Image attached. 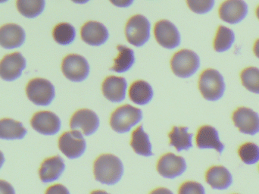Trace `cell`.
Listing matches in <instances>:
<instances>
[{"mask_svg": "<svg viewBox=\"0 0 259 194\" xmlns=\"http://www.w3.org/2000/svg\"><path fill=\"white\" fill-rule=\"evenodd\" d=\"M32 128L44 135H55L61 129V120L55 113L49 111H38L30 121Z\"/></svg>", "mask_w": 259, "mask_h": 194, "instance_id": "5bb4252c", "label": "cell"}, {"mask_svg": "<svg viewBox=\"0 0 259 194\" xmlns=\"http://www.w3.org/2000/svg\"><path fill=\"white\" fill-rule=\"evenodd\" d=\"M153 95L152 87L145 81H137L130 88V99L137 105H146L152 100Z\"/></svg>", "mask_w": 259, "mask_h": 194, "instance_id": "603a6c76", "label": "cell"}, {"mask_svg": "<svg viewBox=\"0 0 259 194\" xmlns=\"http://www.w3.org/2000/svg\"><path fill=\"white\" fill-rule=\"evenodd\" d=\"M45 0H17L16 6L18 12L27 18L39 16L45 8Z\"/></svg>", "mask_w": 259, "mask_h": 194, "instance_id": "83f0119b", "label": "cell"}, {"mask_svg": "<svg viewBox=\"0 0 259 194\" xmlns=\"http://www.w3.org/2000/svg\"><path fill=\"white\" fill-rule=\"evenodd\" d=\"M150 23L146 17L142 15H134L126 24V38L131 45L142 47L150 37Z\"/></svg>", "mask_w": 259, "mask_h": 194, "instance_id": "5b68a950", "label": "cell"}, {"mask_svg": "<svg viewBox=\"0 0 259 194\" xmlns=\"http://www.w3.org/2000/svg\"><path fill=\"white\" fill-rule=\"evenodd\" d=\"M117 50L118 55L114 60V65L110 68V71L117 73L127 72L135 62L134 52L128 47L121 45L118 46Z\"/></svg>", "mask_w": 259, "mask_h": 194, "instance_id": "484cf974", "label": "cell"}, {"mask_svg": "<svg viewBox=\"0 0 259 194\" xmlns=\"http://www.w3.org/2000/svg\"><path fill=\"white\" fill-rule=\"evenodd\" d=\"M205 180L211 188L224 190L233 184V176L230 171L224 166H212L207 171Z\"/></svg>", "mask_w": 259, "mask_h": 194, "instance_id": "44dd1931", "label": "cell"}, {"mask_svg": "<svg viewBox=\"0 0 259 194\" xmlns=\"http://www.w3.org/2000/svg\"><path fill=\"white\" fill-rule=\"evenodd\" d=\"M73 3H77V4H85V3H88L90 0H71Z\"/></svg>", "mask_w": 259, "mask_h": 194, "instance_id": "ab89813d", "label": "cell"}, {"mask_svg": "<svg viewBox=\"0 0 259 194\" xmlns=\"http://www.w3.org/2000/svg\"><path fill=\"white\" fill-rule=\"evenodd\" d=\"M253 52L255 56L259 59V39L257 40L255 44H254Z\"/></svg>", "mask_w": 259, "mask_h": 194, "instance_id": "74e56055", "label": "cell"}, {"mask_svg": "<svg viewBox=\"0 0 259 194\" xmlns=\"http://www.w3.org/2000/svg\"><path fill=\"white\" fill-rule=\"evenodd\" d=\"M170 67L174 74L178 77L189 79L199 70L200 59L192 50H181L174 55L170 61Z\"/></svg>", "mask_w": 259, "mask_h": 194, "instance_id": "277c9868", "label": "cell"}, {"mask_svg": "<svg viewBox=\"0 0 259 194\" xmlns=\"http://www.w3.org/2000/svg\"><path fill=\"white\" fill-rule=\"evenodd\" d=\"M243 87L249 92L259 94V68L249 67L245 68L240 74Z\"/></svg>", "mask_w": 259, "mask_h": 194, "instance_id": "f546056e", "label": "cell"}, {"mask_svg": "<svg viewBox=\"0 0 259 194\" xmlns=\"http://www.w3.org/2000/svg\"><path fill=\"white\" fill-rule=\"evenodd\" d=\"M199 89L206 100L215 102L224 97L226 85L225 79L217 70L208 68L201 74Z\"/></svg>", "mask_w": 259, "mask_h": 194, "instance_id": "7a4b0ae2", "label": "cell"}, {"mask_svg": "<svg viewBox=\"0 0 259 194\" xmlns=\"http://www.w3.org/2000/svg\"><path fill=\"white\" fill-rule=\"evenodd\" d=\"M127 83L124 77L109 76L103 82V95L112 102H121L126 97Z\"/></svg>", "mask_w": 259, "mask_h": 194, "instance_id": "d6986e66", "label": "cell"}, {"mask_svg": "<svg viewBox=\"0 0 259 194\" xmlns=\"http://www.w3.org/2000/svg\"><path fill=\"white\" fill-rule=\"evenodd\" d=\"M65 162L59 156L50 157L42 162L39 170V178L44 183H51L59 179L65 171Z\"/></svg>", "mask_w": 259, "mask_h": 194, "instance_id": "ffe728a7", "label": "cell"}, {"mask_svg": "<svg viewBox=\"0 0 259 194\" xmlns=\"http://www.w3.org/2000/svg\"><path fill=\"white\" fill-rule=\"evenodd\" d=\"M25 41V32L16 24H7L0 27V46L6 50L18 48Z\"/></svg>", "mask_w": 259, "mask_h": 194, "instance_id": "ac0fdd59", "label": "cell"}, {"mask_svg": "<svg viewBox=\"0 0 259 194\" xmlns=\"http://www.w3.org/2000/svg\"><path fill=\"white\" fill-rule=\"evenodd\" d=\"M70 127L71 130L80 131L83 135H93L100 127V119L94 111L83 108L73 114L70 121Z\"/></svg>", "mask_w": 259, "mask_h": 194, "instance_id": "8fae6325", "label": "cell"}, {"mask_svg": "<svg viewBox=\"0 0 259 194\" xmlns=\"http://www.w3.org/2000/svg\"><path fill=\"white\" fill-rule=\"evenodd\" d=\"M143 119V112L140 108L131 105L118 107L110 118L111 128L115 132L124 134L129 132L133 127Z\"/></svg>", "mask_w": 259, "mask_h": 194, "instance_id": "3957f363", "label": "cell"}, {"mask_svg": "<svg viewBox=\"0 0 259 194\" xmlns=\"http://www.w3.org/2000/svg\"><path fill=\"white\" fill-rule=\"evenodd\" d=\"M235 42V33L229 27L220 26L214 41V49L217 53H224L231 50Z\"/></svg>", "mask_w": 259, "mask_h": 194, "instance_id": "4316f807", "label": "cell"}, {"mask_svg": "<svg viewBox=\"0 0 259 194\" xmlns=\"http://www.w3.org/2000/svg\"><path fill=\"white\" fill-rule=\"evenodd\" d=\"M91 194H109L104 190H94Z\"/></svg>", "mask_w": 259, "mask_h": 194, "instance_id": "60d3db41", "label": "cell"}, {"mask_svg": "<svg viewBox=\"0 0 259 194\" xmlns=\"http://www.w3.org/2000/svg\"><path fill=\"white\" fill-rule=\"evenodd\" d=\"M239 157L243 163L252 166L259 162V146L254 143H246L238 149Z\"/></svg>", "mask_w": 259, "mask_h": 194, "instance_id": "4dcf8cb0", "label": "cell"}, {"mask_svg": "<svg viewBox=\"0 0 259 194\" xmlns=\"http://www.w3.org/2000/svg\"><path fill=\"white\" fill-rule=\"evenodd\" d=\"M5 163V157L4 154L3 153V152L0 151V169L3 167V164Z\"/></svg>", "mask_w": 259, "mask_h": 194, "instance_id": "f35d334b", "label": "cell"}, {"mask_svg": "<svg viewBox=\"0 0 259 194\" xmlns=\"http://www.w3.org/2000/svg\"><path fill=\"white\" fill-rule=\"evenodd\" d=\"M154 34L158 44L167 50L177 48L181 44L178 29L167 20H161L155 24Z\"/></svg>", "mask_w": 259, "mask_h": 194, "instance_id": "9c48e42d", "label": "cell"}, {"mask_svg": "<svg viewBox=\"0 0 259 194\" xmlns=\"http://www.w3.org/2000/svg\"><path fill=\"white\" fill-rule=\"evenodd\" d=\"M45 194H70V192L65 186L57 184L49 187Z\"/></svg>", "mask_w": 259, "mask_h": 194, "instance_id": "836d02e7", "label": "cell"}, {"mask_svg": "<svg viewBox=\"0 0 259 194\" xmlns=\"http://www.w3.org/2000/svg\"><path fill=\"white\" fill-rule=\"evenodd\" d=\"M59 148L67 158L75 160L80 158L86 151V140L80 131H67L59 137Z\"/></svg>", "mask_w": 259, "mask_h": 194, "instance_id": "52a82bcc", "label": "cell"}, {"mask_svg": "<svg viewBox=\"0 0 259 194\" xmlns=\"http://www.w3.org/2000/svg\"><path fill=\"white\" fill-rule=\"evenodd\" d=\"M27 133V129L18 121L11 119L0 120V139L2 140H21Z\"/></svg>", "mask_w": 259, "mask_h": 194, "instance_id": "7402d4cb", "label": "cell"}, {"mask_svg": "<svg viewBox=\"0 0 259 194\" xmlns=\"http://www.w3.org/2000/svg\"><path fill=\"white\" fill-rule=\"evenodd\" d=\"M114 6L119 8H127L131 6L134 0H109Z\"/></svg>", "mask_w": 259, "mask_h": 194, "instance_id": "d590c367", "label": "cell"}, {"mask_svg": "<svg viewBox=\"0 0 259 194\" xmlns=\"http://www.w3.org/2000/svg\"><path fill=\"white\" fill-rule=\"evenodd\" d=\"M178 194H205V190L200 183L186 181L181 184Z\"/></svg>", "mask_w": 259, "mask_h": 194, "instance_id": "d6a6232c", "label": "cell"}, {"mask_svg": "<svg viewBox=\"0 0 259 194\" xmlns=\"http://www.w3.org/2000/svg\"><path fill=\"white\" fill-rule=\"evenodd\" d=\"M26 94L33 104L41 106L50 105L56 96L53 84L44 79L30 81L26 87Z\"/></svg>", "mask_w": 259, "mask_h": 194, "instance_id": "8992f818", "label": "cell"}, {"mask_svg": "<svg viewBox=\"0 0 259 194\" xmlns=\"http://www.w3.org/2000/svg\"><path fill=\"white\" fill-rule=\"evenodd\" d=\"M187 169V163L182 157L174 153L164 154L157 164V171L163 178L173 179L181 176Z\"/></svg>", "mask_w": 259, "mask_h": 194, "instance_id": "9a60e30c", "label": "cell"}, {"mask_svg": "<svg viewBox=\"0 0 259 194\" xmlns=\"http://www.w3.org/2000/svg\"><path fill=\"white\" fill-rule=\"evenodd\" d=\"M196 142L199 149H215L221 155L225 149V144L221 142L219 131L210 125H204L198 130Z\"/></svg>", "mask_w": 259, "mask_h": 194, "instance_id": "e0dca14e", "label": "cell"}, {"mask_svg": "<svg viewBox=\"0 0 259 194\" xmlns=\"http://www.w3.org/2000/svg\"><path fill=\"white\" fill-rule=\"evenodd\" d=\"M187 3L192 12L203 15L212 10L215 0H187Z\"/></svg>", "mask_w": 259, "mask_h": 194, "instance_id": "1f68e13d", "label": "cell"}, {"mask_svg": "<svg viewBox=\"0 0 259 194\" xmlns=\"http://www.w3.org/2000/svg\"><path fill=\"white\" fill-rule=\"evenodd\" d=\"M53 38L60 45H69L76 37V30L68 23H61L53 29Z\"/></svg>", "mask_w": 259, "mask_h": 194, "instance_id": "f1b7e54d", "label": "cell"}, {"mask_svg": "<svg viewBox=\"0 0 259 194\" xmlns=\"http://www.w3.org/2000/svg\"><path fill=\"white\" fill-rule=\"evenodd\" d=\"M94 173L98 182L114 185L121 181L124 175V166L118 157L112 154H103L96 160Z\"/></svg>", "mask_w": 259, "mask_h": 194, "instance_id": "6da1fadb", "label": "cell"}, {"mask_svg": "<svg viewBox=\"0 0 259 194\" xmlns=\"http://www.w3.org/2000/svg\"><path fill=\"white\" fill-rule=\"evenodd\" d=\"M234 125L240 132L254 136L259 133V115L258 113L247 107L237 108L232 116Z\"/></svg>", "mask_w": 259, "mask_h": 194, "instance_id": "30bf717a", "label": "cell"}, {"mask_svg": "<svg viewBox=\"0 0 259 194\" xmlns=\"http://www.w3.org/2000/svg\"><path fill=\"white\" fill-rule=\"evenodd\" d=\"M249 13V6L244 0H226L219 8V17L230 24H237Z\"/></svg>", "mask_w": 259, "mask_h": 194, "instance_id": "7c38bea8", "label": "cell"}, {"mask_svg": "<svg viewBox=\"0 0 259 194\" xmlns=\"http://www.w3.org/2000/svg\"><path fill=\"white\" fill-rule=\"evenodd\" d=\"M187 127H174L172 131L169 133L170 146H174L178 152L182 150H188L193 147V134L188 132Z\"/></svg>", "mask_w": 259, "mask_h": 194, "instance_id": "d4e9b609", "label": "cell"}, {"mask_svg": "<svg viewBox=\"0 0 259 194\" xmlns=\"http://www.w3.org/2000/svg\"><path fill=\"white\" fill-rule=\"evenodd\" d=\"M26 67V60L21 53L6 55L0 62V77L6 82L19 79Z\"/></svg>", "mask_w": 259, "mask_h": 194, "instance_id": "4fadbf2b", "label": "cell"}, {"mask_svg": "<svg viewBox=\"0 0 259 194\" xmlns=\"http://www.w3.org/2000/svg\"><path fill=\"white\" fill-rule=\"evenodd\" d=\"M83 42L93 47L103 45L109 39V31L106 26L97 21H88L80 30Z\"/></svg>", "mask_w": 259, "mask_h": 194, "instance_id": "2e32d148", "label": "cell"}, {"mask_svg": "<svg viewBox=\"0 0 259 194\" xmlns=\"http://www.w3.org/2000/svg\"><path fill=\"white\" fill-rule=\"evenodd\" d=\"M256 16L257 18H258V19L259 20V6H258V7H257L256 9Z\"/></svg>", "mask_w": 259, "mask_h": 194, "instance_id": "b9f144b4", "label": "cell"}, {"mask_svg": "<svg viewBox=\"0 0 259 194\" xmlns=\"http://www.w3.org/2000/svg\"><path fill=\"white\" fill-rule=\"evenodd\" d=\"M8 0H0V3H6V2H7Z\"/></svg>", "mask_w": 259, "mask_h": 194, "instance_id": "7bdbcfd3", "label": "cell"}, {"mask_svg": "<svg viewBox=\"0 0 259 194\" xmlns=\"http://www.w3.org/2000/svg\"><path fill=\"white\" fill-rule=\"evenodd\" d=\"M131 146L136 153L142 157H149L153 156L149 136L145 132L142 125L134 130L132 133Z\"/></svg>", "mask_w": 259, "mask_h": 194, "instance_id": "cb8c5ba5", "label": "cell"}, {"mask_svg": "<svg viewBox=\"0 0 259 194\" xmlns=\"http://www.w3.org/2000/svg\"><path fill=\"white\" fill-rule=\"evenodd\" d=\"M62 71L65 77L71 82H81L89 75V63L80 55H68L62 61Z\"/></svg>", "mask_w": 259, "mask_h": 194, "instance_id": "ba28073f", "label": "cell"}, {"mask_svg": "<svg viewBox=\"0 0 259 194\" xmlns=\"http://www.w3.org/2000/svg\"><path fill=\"white\" fill-rule=\"evenodd\" d=\"M0 194H15V189L7 181L0 180Z\"/></svg>", "mask_w": 259, "mask_h": 194, "instance_id": "e575fe53", "label": "cell"}, {"mask_svg": "<svg viewBox=\"0 0 259 194\" xmlns=\"http://www.w3.org/2000/svg\"><path fill=\"white\" fill-rule=\"evenodd\" d=\"M149 194H174L168 189L164 188V187H160V188L155 189L153 191L151 192Z\"/></svg>", "mask_w": 259, "mask_h": 194, "instance_id": "8d00e7d4", "label": "cell"}]
</instances>
